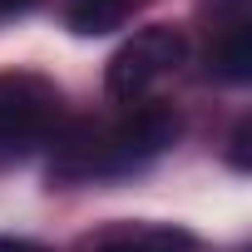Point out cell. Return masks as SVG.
<instances>
[{
	"instance_id": "obj_1",
	"label": "cell",
	"mask_w": 252,
	"mask_h": 252,
	"mask_svg": "<svg viewBox=\"0 0 252 252\" xmlns=\"http://www.w3.org/2000/svg\"><path fill=\"white\" fill-rule=\"evenodd\" d=\"M183 134V114L173 104H139L134 114H124L114 124H74L69 134L55 139V158L50 173L60 183H79V178H119L134 173L144 163H154L158 154H168Z\"/></svg>"
},
{
	"instance_id": "obj_2",
	"label": "cell",
	"mask_w": 252,
	"mask_h": 252,
	"mask_svg": "<svg viewBox=\"0 0 252 252\" xmlns=\"http://www.w3.org/2000/svg\"><path fill=\"white\" fill-rule=\"evenodd\" d=\"M60 89L40 74H0V158L30 154L60 124Z\"/></svg>"
},
{
	"instance_id": "obj_3",
	"label": "cell",
	"mask_w": 252,
	"mask_h": 252,
	"mask_svg": "<svg viewBox=\"0 0 252 252\" xmlns=\"http://www.w3.org/2000/svg\"><path fill=\"white\" fill-rule=\"evenodd\" d=\"M183 55H188L183 30H173V25H149V30H139L134 40H124V45L114 50V60H109V69H104V84H109L114 99H144L158 79H168V74L183 64Z\"/></svg>"
},
{
	"instance_id": "obj_4",
	"label": "cell",
	"mask_w": 252,
	"mask_h": 252,
	"mask_svg": "<svg viewBox=\"0 0 252 252\" xmlns=\"http://www.w3.org/2000/svg\"><path fill=\"white\" fill-rule=\"evenodd\" d=\"M208 74H218L227 84H247L252 79V20L218 25V45L208 50Z\"/></svg>"
},
{
	"instance_id": "obj_5",
	"label": "cell",
	"mask_w": 252,
	"mask_h": 252,
	"mask_svg": "<svg viewBox=\"0 0 252 252\" xmlns=\"http://www.w3.org/2000/svg\"><path fill=\"white\" fill-rule=\"evenodd\" d=\"M99 252H193V237L183 227H134L99 242Z\"/></svg>"
},
{
	"instance_id": "obj_6",
	"label": "cell",
	"mask_w": 252,
	"mask_h": 252,
	"mask_svg": "<svg viewBox=\"0 0 252 252\" xmlns=\"http://www.w3.org/2000/svg\"><path fill=\"white\" fill-rule=\"evenodd\" d=\"M134 0H69V30L74 35H109L114 25H124Z\"/></svg>"
},
{
	"instance_id": "obj_7",
	"label": "cell",
	"mask_w": 252,
	"mask_h": 252,
	"mask_svg": "<svg viewBox=\"0 0 252 252\" xmlns=\"http://www.w3.org/2000/svg\"><path fill=\"white\" fill-rule=\"evenodd\" d=\"M247 134H252V124L242 119L237 134H232V163H237V168H247Z\"/></svg>"
},
{
	"instance_id": "obj_8",
	"label": "cell",
	"mask_w": 252,
	"mask_h": 252,
	"mask_svg": "<svg viewBox=\"0 0 252 252\" xmlns=\"http://www.w3.org/2000/svg\"><path fill=\"white\" fill-rule=\"evenodd\" d=\"M0 252H50V247H40L30 237H0Z\"/></svg>"
},
{
	"instance_id": "obj_9",
	"label": "cell",
	"mask_w": 252,
	"mask_h": 252,
	"mask_svg": "<svg viewBox=\"0 0 252 252\" xmlns=\"http://www.w3.org/2000/svg\"><path fill=\"white\" fill-rule=\"evenodd\" d=\"M30 0H0V15H15V10H25Z\"/></svg>"
}]
</instances>
